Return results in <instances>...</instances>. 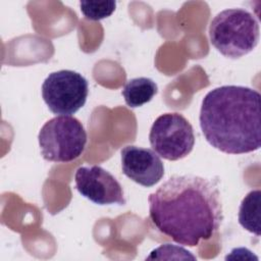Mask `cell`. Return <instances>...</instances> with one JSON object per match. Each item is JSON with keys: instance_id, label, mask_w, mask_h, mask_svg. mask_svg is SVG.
I'll use <instances>...</instances> for the list:
<instances>
[{"instance_id": "6da1fadb", "label": "cell", "mask_w": 261, "mask_h": 261, "mask_svg": "<svg viewBox=\"0 0 261 261\" xmlns=\"http://www.w3.org/2000/svg\"><path fill=\"white\" fill-rule=\"evenodd\" d=\"M148 203L156 228L184 246L209 240L223 220L217 185L194 174L172 175L149 195Z\"/></svg>"}, {"instance_id": "5b68a950", "label": "cell", "mask_w": 261, "mask_h": 261, "mask_svg": "<svg viewBox=\"0 0 261 261\" xmlns=\"http://www.w3.org/2000/svg\"><path fill=\"white\" fill-rule=\"evenodd\" d=\"M149 141L152 149L162 158L176 161L187 157L195 145L192 124L180 113H164L153 122Z\"/></svg>"}, {"instance_id": "277c9868", "label": "cell", "mask_w": 261, "mask_h": 261, "mask_svg": "<svg viewBox=\"0 0 261 261\" xmlns=\"http://www.w3.org/2000/svg\"><path fill=\"white\" fill-rule=\"evenodd\" d=\"M43 158L51 162H70L79 158L87 145V133L82 122L70 115L49 119L38 135Z\"/></svg>"}, {"instance_id": "ba28073f", "label": "cell", "mask_w": 261, "mask_h": 261, "mask_svg": "<svg viewBox=\"0 0 261 261\" xmlns=\"http://www.w3.org/2000/svg\"><path fill=\"white\" fill-rule=\"evenodd\" d=\"M120 160L123 174L143 187L155 186L164 175V164L152 149L125 146L120 151Z\"/></svg>"}, {"instance_id": "8992f818", "label": "cell", "mask_w": 261, "mask_h": 261, "mask_svg": "<svg viewBox=\"0 0 261 261\" xmlns=\"http://www.w3.org/2000/svg\"><path fill=\"white\" fill-rule=\"evenodd\" d=\"M88 94L86 77L69 69L51 72L42 85L43 100L54 114L75 113L85 105Z\"/></svg>"}, {"instance_id": "7c38bea8", "label": "cell", "mask_w": 261, "mask_h": 261, "mask_svg": "<svg viewBox=\"0 0 261 261\" xmlns=\"http://www.w3.org/2000/svg\"><path fill=\"white\" fill-rule=\"evenodd\" d=\"M173 254L177 255L179 259H196V257L185 248L171 244H165L156 248L146 259H175Z\"/></svg>"}, {"instance_id": "52a82bcc", "label": "cell", "mask_w": 261, "mask_h": 261, "mask_svg": "<svg viewBox=\"0 0 261 261\" xmlns=\"http://www.w3.org/2000/svg\"><path fill=\"white\" fill-rule=\"evenodd\" d=\"M75 188L85 198L98 205H124L123 189L119 181L99 165L81 166L74 174Z\"/></svg>"}, {"instance_id": "8fae6325", "label": "cell", "mask_w": 261, "mask_h": 261, "mask_svg": "<svg viewBox=\"0 0 261 261\" xmlns=\"http://www.w3.org/2000/svg\"><path fill=\"white\" fill-rule=\"evenodd\" d=\"M81 11L87 19L101 20L109 17L115 10L116 2L109 1H81Z\"/></svg>"}, {"instance_id": "3957f363", "label": "cell", "mask_w": 261, "mask_h": 261, "mask_svg": "<svg viewBox=\"0 0 261 261\" xmlns=\"http://www.w3.org/2000/svg\"><path fill=\"white\" fill-rule=\"evenodd\" d=\"M260 38L257 18L243 8H228L217 13L209 25V39L223 56L238 59L255 49Z\"/></svg>"}, {"instance_id": "7a4b0ae2", "label": "cell", "mask_w": 261, "mask_h": 261, "mask_svg": "<svg viewBox=\"0 0 261 261\" xmlns=\"http://www.w3.org/2000/svg\"><path fill=\"white\" fill-rule=\"evenodd\" d=\"M260 93L244 86H221L202 100L199 121L206 141L226 154H245L261 146Z\"/></svg>"}, {"instance_id": "30bf717a", "label": "cell", "mask_w": 261, "mask_h": 261, "mask_svg": "<svg viewBox=\"0 0 261 261\" xmlns=\"http://www.w3.org/2000/svg\"><path fill=\"white\" fill-rule=\"evenodd\" d=\"M260 197L259 189L249 192L242 200L239 209V223L256 237L260 236Z\"/></svg>"}, {"instance_id": "9c48e42d", "label": "cell", "mask_w": 261, "mask_h": 261, "mask_svg": "<svg viewBox=\"0 0 261 261\" xmlns=\"http://www.w3.org/2000/svg\"><path fill=\"white\" fill-rule=\"evenodd\" d=\"M157 93V84L153 80L144 76L128 80L122 90L124 101L132 108H137L150 102Z\"/></svg>"}]
</instances>
